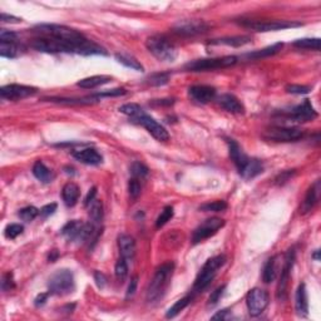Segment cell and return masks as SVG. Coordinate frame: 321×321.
Returning <instances> with one entry per match:
<instances>
[{
  "label": "cell",
  "mask_w": 321,
  "mask_h": 321,
  "mask_svg": "<svg viewBox=\"0 0 321 321\" xmlns=\"http://www.w3.org/2000/svg\"><path fill=\"white\" fill-rule=\"evenodd\" d=\"M295 48L299 49H306V50H320L321 41L319 38H304L295 40L293 43Z\"/></svg>",
  "instance_id": "obj_34"
},
{
  "label": "cell",
  "mask_w": 321,
  "mask_h": 321,
  "mask_svg": "<svg viewBox=\"0 0 321 321\" xmlns=\"http://www.w3.org/2000/svg\"><path fill=\"white\" fill-rule=\"evenodd\" d=\"M173 271H175L173 262H166L157 269L148 286V290H147V301L148 303H156L159 299L163 298L166 290L170 286Z\"/></svg>",
  "instance_id": "obj_2"
},
{
  "label": "cell",
  "mask_w": 321,
  "mask_h": 321,
  "mask_svg": "<svg viewBox=\"0 0 321 321\" xmlns=\"http://www.w3.org/2000/svg\"><path fill=\"white\" fill-rule=\"evenodd\" d=\"M116 59L118 60V63L123 64L124 67L131 68V69H134V70H138V72L143 70V65H142L141 63L136 59V58L131 57V55L116 54Z\"/></svg>",
  "instance_id": "obj_35"
},
{
  "label": "cell",
  "mask_w": 321,
  "mask_h": 321,
  "mask_svg": "<svg viewBox=\"0 0 321 321\" xmlns=\"http://www.w3.org/2000/svg\"><path fill=\"white\" fill-rule=\"evenodd\" d=\"M118 247L121 257L127 261H132L136 256V241L129 235H121L118 237Z\"/></svg>",
  "instance_id": "obj_21"
},
{
  "label": "cell",
  "mask_w": 321,
  "mask_h": 321,
  "mask_svg": "<svg viewBox=\"0 0 321 321\" xmlns=\"http://www.w3.org/2000/svg\"><path fill=\"white\" fill-rule=\"evenodd\" d=\"M129 171H131L132 176H133L134 178H138V180H139V178L147 177V176H148V173H149L148 167H147L146 165H143L142 162H138V161H137V162L132 163L131 168H129Z\"/></svg>",
  "instance_id": "obj_38"
},
{
  "label": "cell",
  "mask_w": 321,
  "mask_h": 321,
  "mask_svg": "<svg viewBox=\"0 0 321 321\" xmlns=\"http://www.w3.org/2000/svg\"><path fill=\"white\" fill-rule=\"evenodd\" d=\"M49 293L54 295H67L74 290V275L70 270L55 271L48 281Z\"/></svg>",
  "instance_id": "obj_7"
},
{
  "label": "cell",
  "mask_w": 321,
  "mask_h": 321,
  "mask_svg": "<svg viewBox=\"0 0 321 321\" xmlns=\"http://www.w3.org/2000/svg\"><path fill=\"white\" fill-rule=\"evenodd\" d=\"M227 314H229V310H227V309H225V310L217 313L216 315H213L212 320H226Z\"/></svg>",
  "instance_id": "obj_56"
},
{
  "label": "cell",
  "mask_w": 321,
  "mask_h": 321,
  "mask_svg": "<svg viewBox=\"0 0 321 321\" xmlns=\"http://www.w3.org/2000/svg\"><path fill=\"white\" fill-rule=\"evenodd\" d=\"M208 30V24L203 20H181L173 26V31L178 35L195 36Z\"/></svg>",
  "instance_id": "obj_16"
},
{
  "label": "cell",
  "mask_w": 321,
  "mask_h": 321,
  "mask_svg": "<svg viewBox=\"0 0 321 321\" xmlns=\"http://www.w3.org/2000/svg\"><path fill=\"white\" fill-rule=\"evenodd\" d=\"M15 288V284H14L13 274L8 273L3 276V281H1V289L4 291H10Z\"/></svg>",
  "instance_id": "obj_47"
},
{
  "label": "cell",
  "mask_w": 321,
  "mask_h": 321,
  "mask_svg": "<svg viewBox=\"0 0 321 321\" xmlns=\"http://www.w3.org/2000/svg\"><path fill=\"white\" fill-rule=\"evenodd\" d=\"M88 215H89L90 220L94 224H100L103 220V203L102 201L94 200L89 206H88Z\"/></svg>",
  "instance_id": "obj_33"
},
{
  "label": "cell",
  "mask_w": 321,
  "mask_h": 321,
  "mask_svg": "<svg viewBox=\"0 0 321 321\" xmlns=\"http://www.w3.org/2000/svg\"><path fill=\"white\" fill-rule=\"evenodd\" d=\"M294 262H295V250L291 249L285 255V261H284V266L281 269L280 280H279L278 291H276V298L281 301H284L288 298V285Z\"/></svg>",
  "instance_id": "obj_11"
},
{
  "label": "cell",
  "mask_w": 321,
  "mask_h": 321,
  "mask_svg": "<svg viewBox=\"0 0 321 321\" xmlns=\"http://www.w3.org/2000/svg\"><path fill=\"white\" fill-rule=\"evenodd\" d=\"M128 191H129V195H131V197L133 198V200H137V198L139 197V195H141V183H139L138 178H131L128 182Z\"/></svg>",
  "instance_id": "obj_44"
},
{
  "label": "cell",
  "mask_w": 321,
  "mask_h": 321,
  "mask_svg": "<svg viewBox=\"0 0 321 321\" xmlns=\"http://www.w3.org/2000/svg\"><path fill=\"white\" fill-rule=\"evenodd\" d=\"M242 25L252 29L256 31H275L283 30V29L289 28H299L303 26V23L299 21H289V20H273V21H251V20H242Z\"/></svg>",
  "instance_id": "obj_12"
},
{
  "label": "cell",
  "mask_w": 321,
  "mask_h": 321,
  "mask_svg": "<svg viewBox=\"0 0 321 321\" xmlns=\"http://www.w3.org/2000/svg\"><path fill=\"white\" fill-rule=\"evenodd\" d=\"M188 95L198 104H207L216 97V89L211 85H192L188 88Z\"/></svg>",
  "instance_id": "obj_17"
},
{
  "label": "cell",
  "mask_w": 321,
  "mask_h": 321,
  "mask_svg": "<svg viewBox=\"0 0 321 321\" xmlns=\"http://www.w3.org/2000/svg\"><path fill=\"white\" fill-rule=\"evenodd\" d=\"M72 156L74 157L77 161H79L80 163H84V165H90V166L100 165L103 161L102 156H100L94 148H84V149H79V151H73Z\"/></svg>",
  "instance_id": "obj_20"
},
{
  "label": "cell",
  "mask_w": 321,
  "mask_h": 321,
  "mask_svg": "<svg viewBox=\"0 0 321 321\" xmlns=\"http://www.w3.org/2000/svg\"><path fill=\"white\" fill-rule=\"evenodd\" d=\"M225 290H226V285H221V286H219L216 290L212 291L210 295V298H208V305L210 306L216 305V304L220 301V299H221V296L224 295Z\"/></svg>",
  "instance_id": "obj_45"
},
{
  "label": "cell",
  "mask_w": 321,
  "mask_h": 321,
  "mask_svg": "<svg viewBox=\"0 0 321 321\" xmlns=\"http://www.w3.org/2000/svg\"><path fill=\"white\" fill-rule=\"evenodd\" d=\"M35 50L41 53H75L82 55H107V50L103 46L98 45L94 41L85 39L80 43H72V41L59 40L54 38H38L34 39L31 43Z\"/></svg>",
  "instance_id": "obj_1"
},
{
  "label": "cell",
  "mask_w": 321,
  "mask_h": 321,
  "mask_svg": "<svg viewBox=\"0 0 321 321\" xmlns=\"http://www.w3.org/2000/svg\"><path fill=\"white\" fill-rule=\"evenodd\" d=\"M0 20L3 21V23H20L21 19L16 18V16L14 15H8V14L5 13H1V15H0Z\"/></svg>",
  "instance_id": "obj_54"
},
{
  "label": "cell",
  "mask_w": 321,
  "mask_h": 321,
  "mask_svg": "<svg viewBox=\"0 0 321 321\" xmlns=\"http://www.w3.org/2000/svg\"><path fill=\"white\" fill-rule=\"evenodd\" d=\"M251 39L249 36H230V38L213 39L210 43L211 45H231V46H242L245 44H249Z\"/></svg>",
  "instance_id": "obj_30"
},
{
  "label": "cell",
  "mask_w": 321,
  "mask_h": 321,
  "mask_svg": "<svg viewBox=\"0 0 321 321\" xmlns=\"http://www.w3.org/2000/svg\"><path fill=\"white\" fill-rule=\"evenodd\" d=\"M79 187L74 182L65 183L62 190L63 201H64L65 206H68V207H73V206L77 205L78 200H79Z\"/></svg>",
  "instance_id": "obj_23"
},
{
  "label": "cell",
  "mask_w": 321,
  "mask_h": 321,
  "mask_svg": "<svg viewBox=\"0 0 321 321\" xmlns=\"http://www.w3.org/2000/svg\"><path fill=\"white\" fill-rule=\"evenodd\" d=\"M276 275H278V256H273L271 259L267 260V262L265 264L262 280H264L265 284H270L275 281Z\"/></svg>",
  "instance_id": "obj_27"
},
{
  "label": "cell",
  "mask_w": 321,
  "mask_h": 321,
  "mask_svg": "<svg viewBox=\"0 0 321 321\" xmlns=\"http://www.w3.org/2000/svg\"><path fill=\"white\" fill-rule=\"evenodd\" d=\"M58 256H59V252H58L57 250H53V251H50V254H49V261L54 262L55 260L58 259Z\"/></svg>",
  "instance_id": "obj_58"
},
{
  "label": "cell",
  "mask_w": 321,
  "mask_h": 321,
  "mask_svg": "<svg viewBox=\"0 0 321 321\" xmlns=\"http://www.w3.org/2000/svg\"><path fill=\"white\" fill-rule=\"evenodd\" d=\"M219 104L221 105L225 111L230 112L232 114H244L245 107L239 98L230 93H225L219 97Z\"/></svg>",
  "instance_id": "obj_19"
},
{
  "label": "cell",
  "mask_w": 321,
  "mask_h": 321,
  "mask_svg": "<svg viewBox=\"0 0 321 321\" xmlns=\"http://www.w3.org/2000/svg\"><path fill=\"white\" fill-rule=\"evenodd\" d=\"M16 35L14 31L6 30V29H1L0 30V41H8V43H11V41H16Z\"/></svg>",
  "instance_id": "obj_50"
},
{
  "label": "cell",
  "mask_w": 321,
  "mask_h": 321,
  "mask_svg": "<svg viewBox=\"0 0 321 321\" xmlns=\"http://www.w3.org/2000/svg\"><path fill=\"white\" fill-rule=\"evenodd\" d=\"M310 90H311L310 87H306V85H299V84L286 85V92L291 93V94H308Z\"/></svg>",
  "instance_id": "obj_46"
},
{
  "label": "cell",
  "mask_w": 321,
  "mask_h": 321,
  "mask_svg": "<svg viewBox=\"0 0 321 321\" xmlns=\"http://www.w3.org/2000/svg\"><path fill=\"white\" fill-rule=\"evenodd\" d=\"M295 309L296 313L301 318H306L309 314V301H308V290H306V285L301 283L299 285L298 290H296L295 295Z\"/></svg>",
  "instance_id": "obj_22"
},
{
  "label": "cell",
  "mask_w": 321,
  "mask_h": 321,
  "mask_svg": "<svg viewBox=\"0 0 321 321\" xmlns=\"http://www.w3.org/2000/svg\"><path fill=\"white\" fill-rule=\"evenodd\" d=\"M23 231H24V227L21 226V225L11 224V225H8V226L5 227V231H4V234H5V237L14 240V239H16L19 235L23 234Z\"/></svg>",
  "instance_id": "obj_43"
},
{
  "label": "cell",
  "mask_w": 321,
  "mask_h": 321,
  "mask_svg": "<svg viewBox=\"0 0 321 321\" xmlns=\"http://www.w3.org/2000/svg\"><path fill=\"white\" fill-rule=\"evenodd\" d=\"M137 285H138V276H133L129 281L128 289H127V299L132 298L137 291Z\"/></svg>",
  "instance_id": "obj_51"
},
{
  "label": "cell",
  "mask_w": 321,
  "mask_h": 321,
  "mask_svg": "<svg viewBox=\"0 0 321 321\" xmlns=\"http://www.w3.org/2000/svg\"><path fill=\"white\" fill-rule=\"evenodd\" d=\"M226 262V256L225 255H219L215 256L212 259L207 260L206 264L203 265L201 271L198 273L197 278H196L195 284H193V291L196 293H201L205 289H207L210 286V284L212 283V280L216 276L217 271L221 269Z\"/></svg>",
  "instance_id": "obj_4"
},
{
  "label": "cell",
  "mask_w": 321,
  "mask_h": 321,
  "mask_svg": "<svg viewBox=\"0 0 321 321\" xmlns=\"http://www.w3.org/2000/svg\"><path fill=\"white\" fill-rule=\"evenodd\" d=\"M127 262H128L127 260L121 257V259L117 261L116 267H114V274H116L117 279H118L119 281H124L127 275H128V264H127Z\"/></svg>",
  "instance_id": "obj_37"
},
{
  "label": "cell",
  "mask_w": 321,
  "mask_h": 321,
  "mask_svg": "<svg viewBox=\"0 0 321 321\" xmlns=\"http://www.w3.org/2000/svg\"><path fill=\"white\" fill-rule=\"evenodd\" d=\"M131 121L133 122V123L143 126L144 128L148 131V133L152 134L157 141L166 142L170 139V134H168L167 129H166L162 124H159L156 119L152 118L151 116L144 113V111H142L141 113L137 114L136 117L131 118Z\"/></svg>",
  "instance_id": "obj_8"
},
{
  "label": "cell",
  "mask_w": 321,
  "mask_h": 321,
  "mask_svg": "<svg viewBox=\"0 0 321 321\" xmlns=\"http://www.w3.org/2000/svg\"><path fill=\"white\" fill-rule=\"evenodd\" d=\"M21 54L20 45L16 44V41H0V55L3 58H9V59H14V58L19 57Z\"/></svg>",
  "instance_id": "obj_29"
},
{
  "label": "cell",
  "mask_w": 321,
  "mask_h": 321,
  "mask_svg": "<svg viewBox=\"0 0 321 321\" xmlns=\"http://www.w3.org/2000/svg\"><path fill=\"white\" fill-rule=\"evenodd\" d=\"M38 89L34 87L23 84H8L0 88V95L4 99L8 100H19L34 95Z\"/></svg>",
  "instance_id": "obj_15"
},
{
  "label": "cell",
  "mask_w": 321,
  "mask_h": 321,
  "mask_svg": "<svg viewBox=\"0 0 321 321\" xmlns=\"http://www.w3.org/2000/svg\"><path fill=\"white\" fill-rule=\"evenodd\" d=\"M34 30L39 34H43L46 38H54L59 40L72 41V43H80L87 39L80 31L59 24H40L36 25Z\"/></svg>",
  "instance_id": "obj_3"
},
{
  "label": "cell",
  "mask_w": 321,
  "mask_h": 321,
  "mask_svg": "<svg viewBox=\"0 0 321 321\" xmlns=\"http://www.w3.org/2000/svg\"><path fill=\"white\" fill-rule=\"evenodd\" d=\"M154 103L158 105H171L175 103V100L173 99H159V100H156Z\"/></svg>",
  "instance_id": "obj_57"
},
{
  "label": "cell",
  "mask_w": 321,
  "mask_h": 321,
  "mask_svg": "<svg viewBox=\"0 0 321 321\" xmlns=\"http://www.w3.org/2000/svg\"><path fill=\"white\" fill-rule=\"evenodd\" d=\"M118 111L121 112V113L128 116L129 118H133V117H136L137 114L141 113L143 109L141 108V105L136 104V103H128V104H124L122 105V107H119Z\"/></svg>",
  "instance_id": "obj_41"
},
{
  "label": "cell",
  "mask_w": 321,
  "mask_h": 321,
  "mask_svg": "<svg viewBox=\"0 0 321 321\" xmlns=\"http://www.w3.org/2000/svg\"><path fill=\"white\" fill-rule=\"evenodd\" d=\"M284 44L283 43H276L274 45L267 46V48L261 49V50H256L254 53H249L245 57L250 58V59H260V58H266V57H271V55L278 54L279 51L283 49Z\"/></svg>",
  "instance_id": "obj_31"
},
{
  "label": "cell",
  "mask_w": 321,
  "mask_h": 321,
  "mask_svg": "<svg viewBox=\"0 0 321 321\" xmlns=\"http://www.w3.org/2000/svg\"><path fill=\"white\" fill-rule=\"evenodd\" d=\"M227 208V203L225 201H212V202L203 203L200 207V211L203 212H222Z\"/></svg>",
  "instance_id": "obj_36"
},
{
  "label": "cell",
  "mask_w": 321,
  "mask_h": 321,
  "mask_svg": "<svg viewBox=\"0 0 321 321\" xmlns=\"http://www.w3.org/2000/svg\"><path fill=\"white\" fill-rule=\"evenodd\" d=\"M237 63V57L235 55H226L219 58H205V59H196L187 63L185 69L188 72H207V70L224 69V68L232 67Z\"/></svg>",
  "instance_id": "obj_6"
},
{
  "label": "cell",
  "mask_w": 321,
  "mask_h": 321,
  "mask_svg": "<svg viewBox=\"0 0 321 321\" xmlns=\"http://www.w3.org/2000/svg\"><path fill=\"white\" fill-rule=\"evenodd\" d=\"M147 49L159 60V62L172 63L177 58V50L175 45L162 35H154L147 39Z\"/></svg>",
  "instance_id": "obj_5"
},
{
  "label": "cell",
  "mask_w": 321,
  "mask_h": 321,
  "mask_svg": "<svg viewBox=\"0 0 321 321\" xmlns=\"http://www.w3.org/2000/svg\"><path fill=\"white\" fill-rule=\"evenodd\" d=\"M319 186H320V183L316 182L315 185H313L310 188H309L308 193H306L305 196V200H304V203H303V213H306L309 212V211H311L314 208V206L318 203L319 190H320Z\"/></svg>",
  "instance_id": "obj_28"
},
{
  "label": "cell",
  "mask_w": 321,
  "mask_h": 321,
  "mask_svg": "<svg viewBox=\"0 0 321 321\" xmlns=\"http://www.w3.org/2000/svg\"><path fill=\"white\" fill-rule=\"evenodd\" d=\"M172 217H173V208L171 207V206H166V207L162 210V212L159 213V216L157 217L156 226L158 227V229H161V227L165 226V225L167 224Z\"/></svg>",
  "instance_id": "obj_40"
},
{
  "label": "cell",
  "mask_w": 321,
  "mask_h": 321,
  "mask_svg": "<svg viewBox=\"0 0 321 321\" xmlns=\"http://www.w3.org/2000/svg\"><path fill=\"white\" fill-rule=\"evenodd\" d=\"M262 171H264V166H262L261 161L257 158H250L246 167L240 172V175L246 180H250V178H254L259 176L260 173H262Z\"/></svg>",
  "instance_id": "obj_26"
},
{
  "label": "cell",
  "mask_w": 321,
  "mask_h": 321,
  "mask_svg": "<svg viewBox=\"0 0 321 321\" xmlns=\"http://www.w3.org/2000/svg\"><path fill=\"white\" fill-rule=\"evenodd\" d=\"M57 203H49V205H45L43 206V207L40 208V212H39V215H40L43 219H46V217L51 216L53 213L57 211Z\"/></svg>",
  "instance_id": "obj_48"
},
{
  "label": "cell",
  "mask_w": 321,
  "mask_h": 321,
  "mask_svg": "<svg viewBox=\"0 0 321 321\" xmlns=\"http://www.w3.org/2000/svg\"><path fill=\"white\" fill-rule=\"evenodd\" d=\"M33 175L35 176L36 180H39L43 183H50L54 180V173L51 172L41 161H36L33 166Z\"/></svg>",
  "instance_id": "obj_25"
},
{
  "label": "cell",
  "mask_w": 321,
  "mask_h": 321,
  "mask_svg": "<svg viewBox=\"0 0 321 321\" xmlns=\"http://www.w3.org/2000/svg\"><path fill=\"white\" fill-rule=\"evenodd\" d=\"M39 212H40V211L36 207H34V206H28V207H24L19 211V217H20L24 222H30L38 216Z\"/></svg>",
  "instance_id": "obj_39"
},
{
  "label": "cell",
  "mask_w": 321,
  "mask_h": 321,
  "mask_svg": "<svg viewBox=\"0 0 321 321\" xmlns=\"http://www.w3.org/2000/svg\"><path fill=\"white\" fill-rule=\"evenodd\" d=\"M225 226V221L219 217H212V219L206 220L203 224H201L192 234V244L197 245L200 242L205 241L208 237L213 236L219 230Z\"/></svg>",
  "instance_id": "obj_13"
},
{
  "label": "cell",
  "mask_w": 321,
  "mask_h": 321,
  "mask_svg": "<svg viewBox=\"0 0 321 321\" xmlns=\"http://www.w3.org/2000/svg\"><path fill=\"white\" fill-rule=\"evenodd\" d=\"M296 173L295 170H289V171H284V172H281L280 175L276 177V183L278 185H284V183H286L288 181H290V178L293 177L294 175Z\"/></svg>",
  "instance_id": "obj_49"
},
{
  "label": "cell",
  "mask_w": 321,
  "mask_h": 321,
  "mask_svg": "<svg viewBox=\"0 0 321 321\" xmlns=\"http://www.w3.org/2000/svg\"><path fill=\"white\" fill-rule=\"evenodd\" d=\"M109 82H112V77H109V75H93V77H88L79 80L77 85L83 88V89H94V88L107 84Z\"/></svg>",
  "instance_id": "obj_24"
},
{
  "label": "cell",
  "mask_w": 321,
  "mask_h": 321,
  "mask_svg": "<svg viewBox=\"0 0 321 321\" xmlns=\"http://www.w3.org/2000/svg\"><path fill=\"white\" fill-rule=\"evenodd\" d=\"M284 116H285L286 119H289V121L304 123V122L314 121V119L318 117V112L315 111V108L313 107L310 100L305 99L301 104L296 105L295 108L284 113Z\"/></svg>",
  "instance_id": "obj_14"
},
{
  "label": "cell",
  "mask_w": 321,
  "mask_h": 321,
  "mask_svg": "<svg viewBox=\"0 0 321 321\" xmlns=\"http://www.w3.org/2000/svg\"><path fill=\"white\" fill-rule=\"evenodd\" d=\"M264 137L275 142H296L304 137V131L296 127H271L265 132Z\"/></svg>",
  "instance_id": "obj_10"
},
{
  "label": "cell",
  "mask_w": 321,
  "mask_h": 321,
  "mask_svg": "<svg viewBox=\"0 0 321 321\" xmlns=\"http://www.w3.org/2000/svg\"><path fill=\"white\" fill-rule=\"evenodd\" d=\"M227 143H229L230 158L232 159V162L235 163V166L237 167L239 172H241V171L246 167L247 162L250 161V157L244 153V151H242L241 147L239 146V143H237L236 141H234V139H229Z\"/></svg>",
  "instance_id": "obj_18"
},
{
  "label": "cell",
  "mask_w": 321,
  "mask_h": 321,
  "mask_svg": "<svg viewBox=\"0 0 321 321\" xmlns=\"http://www.w3.org/2000/svg\"><path fill=\"white\" fill-rule=\"evenodd\" d=\"M94 280L99 289H103L105 286V284H107V279H105V276L103 275L102 273H99V271H95L94 273Z\"/></svg>",
  "instance_id": "obj_52"
},
{
  "label": "cell",
  "mask_w": 321,
  "mask_h": 321,
  "mask_svg": "<svg viewBox=\"0 0 321 321\" xmlns=\"http://www.w3.org/2000/svg\"><path fill=\"white\" fill-rule=\"evenodd\" d=\"M319 254H320V251H319V250H316L315 254L313 255V257L316 260V261H319Z\"/></svg>",
  "instance_id": "obj_59"
},
{
  "label": "cell",
  "mask_w": 321,
  "mask_h": 321,
  "mask_svg": "<svg viewBox=\"0 0 321 321\" xmlns=\"http://www.w3.org/2000/svg\"><path fill=\"white\" fill-rule=\"evenodd\" d=\"M170 80L168 73H154L148 78V83L151 85H165Z\"/></svg>",
  "instance_id": "obj_42"
},
{
  "label": "cell",
  "mask_w": 321,
  "mask_h": 321,
  "mask_svg": "<svg viewBox=\"0 0 321 321\" xmlns=\"http://www.w3.org/2000/svg\"><path fill=\"white\" fill-rule=\"evenodd\" d=\"M270 303V296L266 290L255 288L249 291L246 296V305L249 309V314L251 316H259L265 311V309L269 306Z\"/></svg>",
  "instance_id": "obj_9"
},
{
  "label": "cell",
  "mask_w": 321,
  "mask_h": 321,
  "mask_svg": "<svg viewBox=\"0 0 321 321\" xmlns=\"http://www.w3.org/2000/svg\"><path fill=\"white\" fill-rule=\"evenodd\" d=\"M192 299H193V295H187L185 296V298L181 299V300H178L175 305H172L170 309H168L167 314H166V318L167 319L176 318L181 311H183L188 305H190Z\"/></svg>",
  "instance_id": "obj_32"
},
{
  "label": "cell",
  "mask_w": 321,
  "mask_h": 321,
  "mask_svg": "<svg viewBox=\"0 0 321 321\" xmlns=\"http://www.w3.org/2000/svg\"><path fill=\"white\" fill-rule=\"evenodd\" d=\"M95 195H97V188H95V187L90 188L89 192H88V195L85 196V198H84V206H85V207H88V206H89L90 203H92L93 201L95 200Z\"/></svg>",
  "instance_id": "obj_55"
},
{
  "label": "cell",
  "mask_w": 321,
  "mask_h": 321,
  "mask_svg": "<svg viewBox=\"0 0 321 321\" xmlns=\"http://www.w3.org/2000/svg\"><path fill=\"white\" fill-rule=\"evenodd\" d=\"M49 295H50V293L39 294V295L35 298V300H34V305H35L36 308H40V306H43L44 304L46 303V300H48Z\"/></svg>",
  "instance_id": "obj_53"
}]
</instances>
